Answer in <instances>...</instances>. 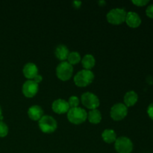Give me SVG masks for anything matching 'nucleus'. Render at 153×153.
<instances>
[{"mask_svg": "<svg viewBox=\"0 0 153 153\" xmlns=\"http://www.w3.org/2000/svg\"><path fill=\"white\" fill-rule=\"evenodd\" d=\"M67 119L71 123L79 125L83 123L88 119V113L82 108H70L67 112Z\"/></svg>", "mask_w": 153, "mask_h": 153, "instance_id": "nucleus-1", "label": "nucleus"}, {"mask_svg": "<svg viewBox=\"0 0 153 153\" xmlns=\"http://www.w3.org/2000/svg\"><path fill=\"white\" fill-rule=\"evenodd\" d=\"M94 79V74L91 70H82L78 72L74 76V82L76 86L84 88L93 82Z\"/></svg>", "mask_w": 153, "mask_h": 153, "instance_id": "nucleus-2", "label": "nucleus"}, {"mask_svg": "<svg viewBox=\"0 0 153 153\" xmlns=\"http://www.w3.org/2000/svg\"><path fill=\"white\" fill-rule=\"evenodd\" d=\"M127 12L123 8H114L109 10L106 15V19L112 25H120L125 22Z\"/></svg>", "mask_w": 153, "mask_h": 153, "instance_id": "nucleus-3", "label": "nucleus"}, {"mask_svg": "<svg viewBox=\"0 0 153 153\" xmlns=\"http://www.w3.org/2000/svg\"><path fill=\"white\" fill-rule=\"evenodd\" d=\"M38 125L40 129L46 134L53 133L57 129V122L52 117L45 115L42 117L41 119L38 121Z\"/></svg>", "mask_w": 153, "mask_h": 153, "instance_id": "nucleus-4", "label": "nucleus"}, {"mask_svg": "<svg viewBox=\"0 0 153 153\" xmlns=\"http://www.w3.org/2000/svg\"><path fill=\"white\" fill-rule=\"evenodd\" d=\"M73 67L67 61H62L56 67V76L60 80L67 81L72 77Z\"/></svg>", "mask_w": 153, "mask_h": 153, "instance_id": "nucleus-5", "label": "nucleus"}, {"mask_svg": "<svg viewBox=\"0 0 153 153\" xmlns=\"http://www.w3.org/2000/svg\"><path fill=\"white\" fill-rule=\"evenodd\" d=\"M114 148L118 153H131L133 150L132 141L127 137H120L114 142Z\"/></svg>", "mask_w": 153, "mask_h": 153, "instance_id": "nucleus-6", "label": "nucleus"}, {"mask_svg": "<svg viewBox=\"0 0 153 153\" xmlns=\"http://www.w3.org/2000/svg\"><path fill=\"white\" fill-rule=\"evenodd\" d=\"M82 102L85 107L91 110L97 109L100 106V100L94 94L91 92L84 93L81 97Z\"/></svg>", "mask_w": 153, "mask_h": 153, "instance_id": "nucleus-7", "label": "nucleus"}, {"mask_svg": "<svg viewBox=\"0 0 153 153\" xmlns=\"http://www.w3.org/2000/svg\"><path fill=\"white\" fill-rule=\"evenodd\" d=\"M128 114V108L123 103H117L111 108V117L115 121L123 120Z\"/></svg>", "mask_w": 153, "mask_h": 153, "instance_id": "nucleus-8", "label": "nucleus"}, {"mask_svg": "<svg viewBox=\"0 0 153 153\" xmlns=\"http://www.w3.org/2000/svg\"><path fill=\"white\" fill-rule=\"evenodd\" d=\"M38 84L33 80H28L23 84L22 88V94L27 98H32L38 92Z\"/></svg>", "mask_w": 153, "mask_h": 153, "instance_id": "nucleus-9", "label": "nucleus"}, {"mask_svg": "<svg viewBox=\"0 0 153 153\" xmlns=\"http://www.w3.org/2000/svg\"><path fill=\"white\" fill-rule=\"evenodd\" d=\"M52 108L55 113L58 114H63L67 113L70 109L68 102L62 99H58L55 100L52 105Z\"/></svg>", "mask_w": 153, "mask_h": 153, "instance_id": "nucleus-10", "label": "nucleus"}, {"mask_svg": "<svg viewBox=\"0 0 153 153\" xmlns=\"http://www.w3.org/2000/svg\"><path fill=\"white\" fill-rule=\"evenodd\" d=\"M24 76L28 80H33L37 75H38V68L34 63H27L22 69Z\"/></svg>", "mask_w": 153, "mask_h": 153, "instance_id": "nucleus-11", "label": "nucleus"}, {"mask_svg": "<svg viewBox=\"0 0 153 153\" xmlns=\"http://www.w3.org/2000/svg\"><path fill=\"white\" fill-rule=\"evenodd\" d=\"M125 22L131 28H137L141 24V19L137 13L129 11L126 13Z\"/></svg>", "mask_w": 153, "mask_h": 153, "instance_id": "nucleus-12", "label": "nucleus"}, {"mask_svg": "<svg viewBox=\"0 0 153 153\" xmlns=\"http://www.w3.org/2000/svg\"><path fill=\"white\" fill-rule=\"evenodd\" d=\"M28 115L31 120L34 121H39L43 116V110L40 106L32 105L28 108Z\"/></svg>", "mask_w": 153, "mask_h": 153, "instance_id": "nucleus-13", "label": "nucleus"}, {"mask_svg": "<svg viewBox=\"0 0 153 153\" xmlns=\"http://www.w3.org/2000/svg\"><path fill=\"white\" fill-rule=\"evenodd\" d=\"M123 100L124 105L127 108L131 107L137 103V100H138V96H137V93L134 92V91H128L125 94Z\"/></svg>", "mask_w": 153, "mask_h": 153, "instance_id": "nucleus-14", "label": "nucleus"}, {"mask_svg": "<svg viewBox=\"0 0 153 153\" xmlns=\"http://www.w3.org/2000/svg\"><path fill=\"white\" fill-rule=\"evenodd\" d=\"M69 53V49L65 45H58L56 47L55 51V54L56 58H58V60L62 62V61H65L66 59H67V57H68Z\"/></svg>", "mask_w": 153, "mask_h": 153, "instance_id": "nucleus-15", "label": "nucleus"}, {"mask_svg": "<svg viewBox=\"0 0 153 153\" xmlns=\"http://www.w3.org/2000/svg\"><path fill=\"white\" fill-rule=\"evenodd\" d=\"M82 64L85 70H91V69L94 68L96 64L95 58L91 54H87L82 58Z\"/></svg>", "mask_w": 153, "mask_h": 153, "instance_id": "nucleus-16", "label": "nucleus"}, {"mask_svg": "<svg viewBox=\"0 0 153 153\" xmlns=\"http://www.w3.org/2000/svg\"><path fill=\"white\" fill-rule=\"evenodd\" d=\"M103 140L107 143H112L116 141L117 134L113 129H105L102 133Z\"/></svg>", "mask_w": 153, "mask_h": 153, "instance_id": "nucleus-17", "label": "nucleus"}, {"mask_svg": "<svg viewBox=\"0 0 153 153\" xmlns=\"http://www.w3.org/2000/svg\"><path fill=\"white\" fill-rule=\"evenodd\" d=\"M88 120L91 123L93 124H98L101 122L102 120V114L101 112L97 109L91 110L88 114Z\"/></svg>", "mask_w": 153, "mask_h": 153, "instance_id": "nucleus-18", "label": "nucleus"}, {"mask_svg": "<svg viewBox=\"0 0 153 153\" xmlns=\"http://www.w3.org/2000/svg\"><path fill=\"white\" fill-rule=\"evenodd\" d=\"M67 62L71 65L76 64L81 61V55L78 52H72L69 53L68 57H67Z\"/></svg>", "mask_w": 153, "mask_h": 153, "instance_id": "nucleus-19", "label": "nucleus"}, {"mask_svg": "<svg viewBox=\"0 0 153 153\" xmlns=\"http://www.w3.org/2000/svg\"><path fill=\"white\" fill-rule=\"evenodd\" d=\"M8 134V127L7 124L0 120V137H4Z\"/></svg>", "mask_w": 153, "mask_h": 153, "instance_id": "nucleus-20", "label": "nucleus"}, {"mask_svg": "<svg viewBox=\"0 0 153 153\" xmlns=\"http://www.w3.org/2000/svg\"><path fill=\"white\" fill-rule=\"evenodd\" d=\"M68 104L70 105V108H77L79 105V100L77 97L76 96H72L70 97L68 101Z\"/></svg>", "mask_w": 153, "mask_h": 153, "instance_id": "nucleus-21", "label": "nucleus"}, {"mask_svg": "<svg viewBox=\"0 0 153 153\" xmlns=\"http://www.w3.org/2000/svg\"><path fill=\"white\" fill-rule=\"evenodd\" d=\"M149 2V0H133L132 3L138 7H143Z\"/></svg>", "mask_w": 153, "mask_h": 153, "instance_id": "nucleus-22", "label": "nucleus"}, {"mask_svg": "<svg viewBox=\"0 0 153 153\" xmlns=\"http://www.w3.org/2000/svg\"><path fill=\"white\" fill-rule=\"evenodd\" d=\"M146 14L148 17L153 19V4L148 6L146 9Z\"/></svg>", "mask_w": 153, "mask_h": 153, "instance_id": "nucleus-23", "label": "nucleus"}, {"mask_svg": "<svg viewBox=\"0 0 153 153\" xmlns=\"http://www.w3.org/2000/svg\"><path fill=\"white\" fill-rule=\"evenodd\" d=\"M147 114L149 115V118L153 120V103H151L147 108Z\"/></svg>", "mask_w": 153, "mask_h": 153, "instance_id": "nucleus-24", "label": "nucleus"}, {"mask_svg": "<svg viewBox=\"0 0 153 153\" xmlns=\"http://www.w3.org/2000/svg\"><path fill=\"white\" fill-rule=\"evenodd\" d=\"M42 80H43V77H42V76H40V75H37V76L34 78V79H33V81H34V82H36L37 84L40 83V82H42Z\"/></svg>", "mask_w": 153, "mask_h": 153, "instance_id": "nucleus-25", "label": "nucleus"}, {"mask_svg": "<svg viewBox=\"0 0 153 153\" xmlns=\"http://www.w3.org/2000/svg\"><path fill=\"white\" fill-rule=\"evenodd\" d=\"M73 6H74L75 7H76V8H79V7H80L81 4H82V1H74L73 2Z\"/></svg>", "mask_w": 153, "mask_h": 153, "instance_id": "nucleus-26", "label": "nucleus"}, {"mask_svg": "<svg viewBox=\"0 0 153 153\" xmlns=\"http://www.w3.org/2000/svg\"><path fill=\"white\" fill-rule=\"evenodd\" d=\"M3 119V116H2V111H1V107H0V120Z\"/></svg>", "mask_w": 153, "mask_h": 153, "instance_id": "nucleus-27", "label": "nucleus"}]
</instances>
